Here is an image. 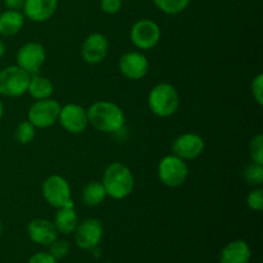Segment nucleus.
Instances as JSON below:
<instances>
[{
    "instance_id": "nucleus-29",
    "label": "nucleus",
    "mask_w": 263,
    "mask_h": 263,
    "mask_svg": "<svg viewBox=\"0 0 263 263\" xmlns=\"http://www.w3.org/2000/svg\"><path fill=\"white\" fill-rule=\"evenodd\" d=\"M100 8L107 14H116L122 8V0H100Z\"/></svg>"
},
{
    "instance_id": "nucleus-23",
    "label": "nucleus",
    "mask_w": 263,
    "mask_h": 263,
    "mask_svg": "<svg viewBox=\"0 0 263 263\" xmlns=\"http://www.w3.org/2000/svg\"><path fill=\"white\" fill-rule=\"evenodd\" d=\"M154 5L166 14H179L189 5L190 0H153Z\"/></svg>"
},
{
    "instance_id": "nucleus-4",
    "label": "nucleus",
    "mask_w": 263,
    "mask_h": 263,
    "mask_svg": "<svg viewBox=\"0 0 263 263\" xmlns=\"http://www.w3.org/2000/svg\"><path fill=\"white\" fill-rule=\"evenodd\" d=\"M31 74L21 67L8 66L0 71V94L8 98H18L27 92Z\"/></svg>"
},
{
    "instance_id": "nucleus-32",
    "label": "nucleus",
    "mask_w": 263,
    "mask_h": 263,
    "mask_svg": "<svg viewBox=\"0 0 263 263\" xmlns=\"http://www.w3.org/2000/svg\"><path fill=\"white\" fill-rule=\"evenodd\" d=\"M5 50H7V48H5V44H4V41H2V40H0V59H2L3 57H4V54H5Z\"/></svg>"
},
{
    "instance_id": "nucleus-12",
    "label": "nucleus",
    "mask_w": 263,
    "mask_h": 263,
    "mask_svg": "<svg viewBox=\"0 0 263 263\" xmlns=\"http://www.w3.org/2000/svg\"><path fill=\"white\" fill-rule=\"evenodd\" d=\"M205 143L198 134L186 133L177 136L172 144V152L176 157L184 161H192L198 158L204 152Z\"/></svg>"
},
{
    "instance_id": "nucleus-25",
    "label": "nucleus",
    "mask_w": 263,
    "mask_h": 263,
    "mask_svg": "<svg viewBox=\"0 0 263 263\" xmlns=\"http://www.w3.org/2000/svg\"><path fill=\"white\" fill-rule=\"evenodd\" d=\"M249 156L252 161L263 164V135L257 134L249 143Z\"/></svg>"
},
{
    "instance_id": "nucleus-26",
    "label": "nucleus",
    "mask_w": 263,
    "mask_h": 263,
    "mask_svg": "<svg viewBox=\"0 0 263 263\" xmlns=\"http://www.w3.org/2000/svg\"><path fill=\"white\" fill-rule=\"evenodd\" d=\"M247 204L254 212L263 210V190L261 187H253L247 197Z\"/></svg>"
},
{
    "instance_id": "nucleus-20",
    "label": "nucleus",
    "mask_w": 263,
    "mask_h": 263,
    "mask_svg": "<svg viewBox=\"0 0 263 263\" xmlns=\"http://www.w3.org/2000/svg\"><path fill=\"white\" fill-rule=\"evenodd\" d=\"M53 90L54 87L50 80L46 79V77L44 76H40L39 73L31 74L27 91L33 99L41 100V99H48V98H51Z\"/></svg>"
},
{
    "instance_id": "nucleus-10",
    "label": "nucleus",
    "mask_w": 263,
    "mask_h": 263,
    "mask_svg": "<svg viewBox=\"0 0 263 263\" xmlns=\"http://www.w3.org/2000/svg\"><path fill=\"white\" fill-rule=\"evenodd\" d=\"M15 59H17L18 67L25 69L27 73L35 74L37 73L46 59L45 48L36 41L26 43L20 48Z\"/></svg>"
},
{
    "instance_id": "nucleus-22",
    "label": "nucleus",
    "mask_w": 263,
    "mask_h": 263,
    "mask_svg": "<svg viewBox=\"0 0 263 263\" xmlns=\"http://www.w3.org/2000/svg\"><path fill=\"white\" fill-rule=\"evenodd\" d=\"M243 179L248 185L253 187L261 186L263 182V164L252 161L243 170Z\"/></svg>"
},
{
    "instance_id": "nucleus-13",
    "label": "nucleus",
    "mask_w": 263,
    "mask_h": 263,
    "mask_svg": "<svg viewBox=\"0 0 263 263\" xmlns=\"http://www.w3.org/2000/svg\"><path fill=\"white\" fill-rule=\"evenodd\" d=\"M118 67L126 79L136 81L146 76L149 71V62L140 51H127L121 57Z\"/></svg>"
},
{
    "instance_id": "nucleus-1",
    "label": "nucleus",
    "mask_w": 263,
    "mask_h": 263,
    "mask_svg": "<svg viewBox=\"0 0 263 263\" xmlns=\"http://www.w3.org/2000/svg\"><path fill=\"white\" fill-rule=\"evenodd\" d=\"M86 110L89 123L100 133L116 134L125 126L123 110L116 103L99 100L92 103Z\"/></svg>"
},
{
    "instance_id": "nucleus-30",
    "label": "nucleus",
    "mask_w": 263,
    "mask_h": 263,
    "mask_svg": "<svg viewBox=\"0 0 263 263\" xmlns=\"http://www.w3.org/2000/svg\"><path fill=\"white\" fill-rule=\"evenodd\" d=\"M28 263H57V259L49 252H39L31 257Z\"/></svg>"
},
{
    "instance_id": "nucleus-17",
    "label": "nucleus",
    "mask_w": 263,
    "mask_h": 263,
    "mask_svg": "<svg viewBox=\"0 0 263 263\" xmlns=\"http://www.w3.org/2000/svg\"><path fill=\"white\" fill-rule=\"evenodd\" d=\"M251 258V248L244 240L231 241L220 253V263H249Z\"/></svg>"
},
{
    "instance_id": "nucleus-6",
    "label": "nucleus",
    "mask_w": 263,
    "mask_h": 263,
    "mask_svg": "<svg viewBox=\"0 0 263 263\" xmlns=\"http://www.w3.org/2000/svg\"><path fill=\"white\" fill-rule=\"evenodd\" d=\"M43 197L48 204L54 208H62L74 204L72 199L71 186L61 175H51L43 184Z\"/></svg>"
},
{
    "instance_id": "nucleus-18",
    "label": "nucleus",
    "mask_w": 263,
    "mask_h": 263,
    "mask_svg": "<svg viewBox=\"0 0 263 263\" xmlns=\"http://www.w3.org/2000/svg\"><path fill=\"white\" fill-rule=\"evenodd\" d=\"M57 231L63 235L73 234L79 225V216L74 211V204L66 205V207L58 208L53 221Z\"/></svg>"
},
{
    "instance_id": "nucleus-24",
    "label": "nucleus",
    "mask_w": 263,
    "mask_h": 263,
    "mask_svg": "<svg viewBox=\"0 0 263 263\" xmlns=\"http://www.w3.org/2000/svg\"><path fill=\"white\" fill-rule=\"evenodd\" d=\"M36 136V127L30 121H22L14 130V138L22 145L30 144Z\"/></svg>"
},
{
    "instance_id": "nucleus-9",
    "label": "nucleus",
    "mask_w": 263,
    "mask_h": 263,
    "mask_svg": "<svg viewBox=\"0 0 263 263\" xmlns=\"http://www.w3.org/2000/svg\"><path fill=\"white\" fill-rule=\"evenodd\" d=\"M74 243L84 251H91L99 246L103 238V225L98 218L90 217L79 222L74 230Z\"/></svg>"
},
{
    "instance_id": "nucleus-7",
    "label": "nucleus",
    "mask_w": 263,
    "mask_h": 263,
    "mask_svg": "<svg viewBox=\"0 0 263 263\" xmlns=\"http://www.w3.org/2000/svg\"><path fill=\"white\" fill-rule=\"evenodd\" d=\"M61 108V104L51 98L36 100L28 109V121L36 128L50 127L58 121Z\"/></svg>"
},
{
    "instance_id": "nucleus-31",
    "label": "nucleus",
    "mask_w": 263,
    "mask_h": 263,
    "mask_svg": "<svg viewBox=\"0 0 263 263\" xmlns=\"http://www.w3.org/2000/svg\"><path fill=\"white\" fill-rule=\"evenodd\" d=\"M4 4L9 10H22L25 0H4Z\"/></svg>"
},
{
    "instance_id": "nucleus-15",
    "label": "nucleus",
    "mask_w": 263,
    "mask_h": 263,
    "mask_svg": "<svg viewBox=\"0 0 263 263\" xmlns=\"http://www.w3.org/2000/svg\"><path fill=\"white\" fill-rule=\"evenodd\" d=\"M28 238L35 244L49 247L58 239V231L53 222L45 218H35L27 226Z\"/></svg>"
},
{
    "instance_id": "nucleus-21",
    "label": "nucleus",
    "mask_w": 263,
    "mask_h": 263,
    "mask_svg": "<svg viewBox=\"0 0 263 263\" xmlns=\"http://www.w3.org/2000/svg\"><path fill=\"white\" fill-rule=\"evenodd\" d=\"M105 198H107V193H105L102 182L99 181L89 182L82 189L81 199L82 203L87 207H97V205L102 204Z\"/></svg>"
},
{
    "instance_id": "nucleus-19",
    "label": "nucleus",
    "mask_w": 263,
    "mask_h": 263,
    "mask_svg": "<svg viewBox=\"0 0 263 263\" xmlns=\"http://www.w3.org/2000/svg\"><path fill=\"white\" fill-rule=\"evenodd\" d=\"M25 25V14L21 10H9L0 13V35L14 36Z\"/></svg>"
},
{
    "instance_id": "nucleus-3",
    "label": "nucleus",
    "mask_w": 263,
    "mask_h": 263,
    "mask_svg": "<svg viewBox=\"0 0 263 263\" xmlns=\"http://www.w3.org/2000/svg\"><path fill=\"white\" fill-rule=\"evenodd\" d=\"M148 105L152 113L161 118L174 116L180 107V95L176 87L168 82H161L151 90Z\"/></svg>"
},
{
    "instance_id": "nucleus-27",
    "label": "nucleus",
    "mask_w": 263,
    "mask_h": 263,
    "mask_svg": "<svg viewBox=\"0 0 263 263\" xmlns=\"http://www.w3.org/2000/svg\"><path fill=\"white\" fill-rule=\"evenodd\" d=\"M49 247H50V252H49V253H50L57 261L64 258V257L69 253V243L66 240H58V239H57V240L53 241Z\"/></svg>"
},
{
    "instance_id": "nucleus-2",
    "label": "nucleus",
    "mask_w": 263,
    "mask_h": 263,
    "mask_svg": "<svg viewBox=\"0 0 263 263\" xmlns=\"http://www.w3.org/2000/svg\"><path fill=\"white\" fill-rule=\"evenodd\" d=\"M102 184L107 193V197L121 200L127 198L133 193L135 179L131 170L126 164L121 162H113L105 168Z\"/></svg>"
},
{
    "instance_id": "nucleus-34",
    "label": "nucleus",
    "mask_w": 263,
    "mask_h": 263,
    "mask_svg": "<svg viewBox=\"0 0 263 263\" xmlns=\"http://www.w3.org/2000/svg\"><path fill=\"white\" fill-rule=\"evenodd\" d=\"M2 231H3V223H2V220H0V235H2Z\"/></svg>"
},
{
    "instance_id": "nucleus-11",
    "label": "nucleus",
    "mask_w": 263,
    "mask_h": 263,
    "mask_svg": "<svg viewBox=\"0 0 263 263\" xmlns=\"http://www.w3.org/2000/svg\"><path fill=\"white\" fill-rule=\"evenodd\" d=\"M58 121L62 127L69 134H81L89 126L87 110L74 103H69L61 108Z\"/></svg>"
},
{
    "instance_id": "nucleus-5",
    "label": "nucleus",
    "mask_w": 263,
    "mask_h": 263,
    "mask_svg": "<svg viewBox=\"0 0 263 263\" xmlns=\"http://www.w3.org/2000/svg\"><path fill=\"white\" fill-rule=\"evenodd\" d=\"M189 175V168L184 159L175 154L166 156L158 164V179L164 186L179 187L185 184Z\"/></svg>"
},
{
    "instance_id": "nucleus-8",
    "label": "nucleus",
    "mask_w": 263,
    "mask_h": 263,
    "mask_svg": "<svg viewBox=\"0 0 263 263\" xmlns=\"http://www.w3.org/2000/svg\"><path fill=\"white\" fill-rule=\"evenodd\" d=\"M130 39L140 50H151L161 40V28L154 21L140 20L134 23L130 31Z\"/></svg>"
},
{
    "instance_id": "nucleus-33",
    "label": "nucleus",
    "mask_w": 263,
    "mask_h": 263,
    "mask_svg": "<svg viewBox=\"0 0 263 263\" xmlns=\"http://www.w3.org/2000/svg\"><path fill=\"white\" fill-rule=\"evenodd\" d=\"M3 116H4V104H3V102L0 100V121H2Z\"/></svg>"
},
{
    "instance_id": "nucleus-16",
    "label": "nucleus",
    "mask_w": 263,
    "mask_h": 263,
    "mask_svg": "<svg viewBox=\"0 0 263 263\" xmlns=\"http://www.w3.org/2000/svg\"><path fill=\"white\" fill-rule=\"evenodd\" d=\"M58 9V0H25L22 13L32 22L50 20Z\"/></svg>"
},
{
    "instance_id": "nucleus-35",
    "label": "nucleus",
    "mask_w": 263,
    "mask_h": 263,
    "mask_svg": "<svg viewBox=\"0 0 263 263\" xmlns=\"http://www.w3.org/2000/svg\"><path fill=\"white\" fill-rule=\"evenodd\" d=\"M0 13H2V10H0Z\"/></svg>"
},
{
    "instance_id": "nucleus-14",
    "label": "nucleus",
    "mask_w": 263,
    "mask_h": 263,
    "mask_svg": "<svg viewBox=\"0 0 263 263\" xmlns=\"http://www.w3.org/2000/svg\"><path fill=\"white\" fill-rule=\"evenodd\" d=\"M109 50L108 39L103 33H90L81 46V55L86 63L98 64L105 59Z\"/></svg>"
},
{
    "instance_id": "nucleus-28",
    "label": "nucleus",
    "mask_w": 263,
    "mask_h": 263,
    "mask_svg": "<svg viewBox=\"0 0 263 263\" xmlns=\"http://www.w3.org/2000/svg\"><path fill=\"white\" fill-rule=\"evenodd\" d=\"M252 95H253L254 100L258 103V105L263 104V74L259 73L252 81Z\"/></svg>"
}]
</instances>
